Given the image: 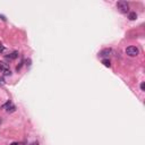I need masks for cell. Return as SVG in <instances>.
Returning a JSON list of instances; mask_svg holds the SVG:
<instances>
[{
  "instance_id": "cell-1",
  "label": "cell",
  "mask_w": 145,
  "mask_h": 145,
  "mask_svg": "<svg viewBox=\"0 0 145 145\" xmlns=\"http://www.w3.org/2000/svg\"><path fill=\"white\" fill-rule=\"evenodd\" d=\"M117 8H118L119 11L123 13V14L129 13V5L127 4L126 1H118V2H117Z\"/></svg>"
},
{
  "instance_id": "cell-2",
  "label": "cell",
  "mask_w": 145,
  "mask_h": 145,
  "mask_svg": "<svg viewBox=\"0 0 145 145\" xmlns=\"http://www.w3.org/2000/svg\"><path fill=\"white\" fill-rule=\"evenodd\" d=\"M126 53L129 57H136L138 53H139V50H138V48L131 45V47H128V48L126 49Z\"/></svg>"
},
{
  "instance_id": "cell-3",
  "label": "cell",
  "mask_w": 145,
  "mask_h": 145,
  "mask_svg": "<svg viewBox=\"0 0 145 145\" xmlns=\"http://www.w3.org/2000/svg\"><path fill=\"white\" fill-rule=\"evenodd\" d=\"M4 108L6 109V111H7V112H14V111H15V109H16L15 105L11 103V102H7V103L4 105Z\"/></svg>"
},
{
  "instance_id": "cell-4",
  "label": "cell",
  "mask_w": 145,
  "mask_h": 145,
  "mask_svg": "<svg viewBox=\"0 0 145 145\" xmlns=\"http://www.w3.org/2000/svg\"><path fill=\"white\" fill-rule=\"evenodd\" d=\"M112 52L111 49H103V50H101L100 53H99V57H109V55Z\"/></svg>"
},
{
  "instance_id": "cell-5",
  "label": "cell",
  "mask_w": 145,
  "mask_h": 145,
  "mask_svg": "<svg viewBox=\"0 0 145 145\" xmlns=\"http://www.w3.org/2000/svg\"><path fill=\"white\" fill-rule=\"evenodd\" d=\"M9 69V67H8V65L6 62H4V61H0V70L2 71H6Z\"/></svg>"
},
{
  "instance_id": "cell-6",
  "label": "cell",
  "mask_w": 145,
  "mask_h": 145,
  "mask_svg": "<svg viewBox=\"0 0 145 145\" xmlns=\"http://www.w3.org/2000/svg\"><path fill=\"white\" fill-rule=\"evenodd\" d=\"M128 18H129L130 21H134V19L137 18V14H136L135 11H130L129 15H128Z\"/></svg>"
},
{
  "instance_id": "cell-7",
  "label": "cell",
  "mask_w": 145,
  "mask_h": 145,
  "mask_svg": "<svg viewBox=\"0 0 145 145\" xmlns=\"http://www.w3.org/2000/svg\"><path fill=\"white\" fill-rule=\"evenodd\" d=\"M18 57V52H13V53H10L9 56H7V59H10V60H13V59H16Z\"/></svg>"
},
{
  "instance_id": "cell-8",
  "label": "cell",
  "mask_w": 145,
  "mask_h": 145,
  "mask_svg": "<svg viewBox=\"0 0 145 145\" xmlns=\"http://www.w3.org/2000/svg\"><path fill=\"white\" fill-rule=\"evenodd\" d=\"M103 65L105 66V67H110L111 66V63H110V60H108V59H103Z\"/></svg>"
},
{
  "instance_id": "cell-9",
  "label": "cell",
  "mask_w": 145,
  "mask_h": 145,
  "mask_svg": "<svg viewBox=\"0 0 145 145\" xmlns=\"http://www.w3.org/2000/svg\"><path fill=\"white\" fill-rule=\"evenodd\" d=\"M10 74H11V71H10V69H8V70L4 71V75H6V76H8V75H10Z\"/></svg>"
},
{
  "instance_id": "cell-10",
  "label": "cell",
  "mask_w": 145,
  "mask_h": 145,
  "mask_svg": "<svg viewBox=\"0 0 145 145\" xmlns=\"http://www.w3.org/2000/svg\"><path fill=\"white\" fill-rule=\"evenodd\" d=\"M5 51V47L2 44H0V52H4Z\"/></svg>"
},
{
  "instance_id": "cell-11",
  "label": "cell",
  "mask_w": 145,
  "mask_h": 145,
  "mask_svg": "<svg viewBox=\"0 0 145 145\" xmlns=\"http://www.w3.org/2000/svg\"><path fill=\"white\" fill-rule=\"evenodd\" d=\"M141 90H142V91H145V84H144V83H142V84H141Z\"/></svg>"
},
{
  "instance_id": "cell-12",
  "label": "cell",
  "mask_w": 145,
  "mask_h": 145,
  "mask_svg": "<svg viewBox=\"0 0 145 145\" xmlns=\"http://www.w3.org/2000/svg\"><path fill=\"white\" fill-rule=\"evenodd\" d=\"M0 84H1V85H2V84H5V81L2 79V78H0Z\"/></svg>"
},
{
  "instance_id": "cell-13",
  "label": "cell",
  "mask_w": 145,
  "mask_h": 145,
  "mask_svg": "<svg viewBox=\"0 0 145 145\" xmlns=\"http://www.w3.org/2000/svg\"><path fill=\"white\" fill-rule=\"evenodd\" d=\"M31 145H39V143H37V142H33Z\"/></svg>"
},
{
  "instance_id": "cell-14",
  "label": "cell",
  "mask_w": 145,
  "mask_h": 145,
  "mask_svg": "<svg viewBox=\"0 0 145 145\" xmlns=\"http://www.w3.org/2000/svg\"><path fill=\"white\" fill-rule=\"evenodd\" d=\"M11 145H19L18 143H11Z\"/></svg>"
},
{
  "instance_id": "cell-15",
  "label": "cell",
  "mask_w": 145,
  "mask_h": 145,
  "mask_svg": "<svg viewBox=\"0 0 145 145\" xmlns=\"http://www.w3.org/2000/svg\"><path fill=\"white\" fill-rule=\"evenodd\" d=\"M0 124H1V119H0Z\"/></svg>"
}]
</instances>
